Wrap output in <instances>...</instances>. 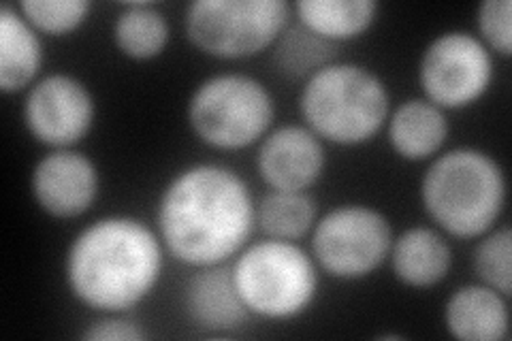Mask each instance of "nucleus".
Masks as SVG:
<instances>
[{
    "label": "nucleus",
    "mask_w": 512,
    "mask_h": 341,
    "mask_svg": "<svg viewBox=\"0 0 512 341\" xmlns=\"http://www.w3.org/2000/svg\"><path fill=\"white\" fill-rule=\"evenodd\" d=\"M256 229V201L242 175L197 162L171 177L156 209V231L175 261L192 267L231 263Z\"/></svg>",
    "instance_id": "nucleus-1"
},
{
    "label": "nucleus",
    "mask_w": 512,
    "mask_h": 341,
    "mask_svg": "<svg viewBox=\"0 0 512 341\" xmlns=\"http://www.w3.org/2000/svg\"><path fill=\"white\" fill-rule=\"evenodd\" d=\"M165 246L133 216H105L79 231L64 258L71 295L92 312L128 314L160 282Z\"/></svg>",
    "instance_id": "nucleus-2"
},
{
    "label": "nucleus",
    "mask_w": 512,
    "mask_h": 341,
    "mask_svg": "<svg viewBox=\"0 0 512 341\" xmlns=\"http://www.w3.org/2000/svg\"><path fill=\"white\" fill-rule=\"evenodd\" d=\"M421 201L440 231L457 239H478L495 229L504 214V169L476 148L444 152L423 175Z\"/></svg>",
    "instance_id": "nucleus-3"
},
{
    "label": "nucleus",
    "mask_w": 512,
    "mask_h": 341,
    "mask_svg": "<svg viewBox=\"0 0 512 341\" xmlns=\"http://www.w3.org/2000/svg\"><path fill=\"white\" fill-rule=\"evenodd\" d=\"M299 111L323 143L357 148L387 126L391 96L384 81L367 67L331 62L306 79Z\"/></svg>",
    "instance_id": "nucleus-4"
},
{
    "label": "nucleus",
    "mask_w": 512,
    "mask_h": 341,
    "mask_svg": "<svg viewBox=\"0 0 512 341\" xmlns=\"http://www.w3.org/2000/svg\"><path fill=\"white\" fill-rule=\"evenodd\" d=\"M318 265L297 241L263 239L231 261L233 282L250 316L293 320L306 314L318 297Z\"/></svg>",
    "instance_id": "nucleus-5"
},
{
    "label": "nucleus",
    "mask_w": 512,
    "mask_h": 341,
    "mask_svg": "<svg viewBox=\"0 0 512 341\" xmlns=\"http://www.w3.org/2000/svg\"><path fill=\"white\" fill-rule=\"evenodd\" d=\"M276 118L274 96L263 81L244 73L203 79L188 101V124L205 145L222 152L261 143Z\"/></svg>",
    "instance_id": "nucleus-6"
},
{
    "label": "nucleus",
    "mask_w": 512,
    "mask_h": 341,
    "mask_svg": "<svg viewBox=\"0 0 512 341\" xmlns=\"http://www.w3.org/2000/svg\"><path fill=\"white\" fill-rule=\"evenodd\" d=\"M288 24L291 7L284 0H195L184 18L190 43L218 60L259 56Z\"/></svg>",
    "instance_id": "nucleus-7"
},
{
    "label": "nucleus",
    "mask_w": 512,
    "mask_h": 341,
    "mask_svg": "<svg viewBox=\"0 0 512 341\" xmlns=\"http://www.w3.org/2000/svg\"><path fill=\"white\" fill-rule=\"evenodd\" d=\"M312 256L320 271L342 282L372 275L393 246L389 218L370 205H340L320 216L312 229Z\"/></svg>",
    "instance_id": "nucleus-8"
},
{
    "label": "nucleus",
    "mask_w": 512,
    "mask_h": 341,
    "mask_svg": "<svg viewBox=\"0 0 512 341\" xmlns=\"http://www.w3.org/2000/svg\"><path fill=\"white\" fill-rule=\"evenodd\" d=\"M495 75L493 54L472 32L448 30L431 41L419 60V86L442 111L476 105Z\"/></svg>",
    "instance_id": "nucleus-9"
},
{
    "label": "nucleus",
    "mask_w": 512,
    "mask_h": 341,
    "mask_svg": "<svg viewBox=\"0 0 512 341\" xmlns=\"http://www.w3.org/2000/svg\"><path fill=\"white\" fill-rule=\"evenodd\" d=\"M22 118L30 137L52 150H71L96 118V103L82 79L69 73L41 77L26 92Z\"/></svg>",
    "instance_id": "nucleus-10"
},
{
    "label": "nucleus",
    "mask_w": 512,
    "mask_h": 341,
    "mask_svg": "<svg viewBox=\"0 0 512 341\" xmlns=\"http://www.w3.org/2000/svg\"><path fill=\"white\" fill-rule=\"evenodd\" d=\"M30 190L47 216L71 220L84 216L99 199L101 175L86 154L52 150L32 169Z\"/></svg>",
    "instance_id": "nucleus-11"
},
{
    "label": "nucleus",
    "mask_w": 512,
    "mask_h": 341,
    "mask_svg": "<svg viewBox=\"0 0 512 341\" xmlns=\"http://www.w3.org/2000/svg\"><path fill=\"white\" fill-rule=\"evenodd\" d=\"M325 167V143L299 124L269 131L256 154V169L271 190L308 192L323 177Z\"/></svg>",
    "instance_id": "nucleus-12"
},
{
    "label": "nucleus",
    "mask_w": 512,
    "mask_h": 341,
    "mask_svg": "<svg viewBox=\"0 0 512 341\" xmlns=\"http://www.w3.org/2000/svg\"><path fill=\"white\" fill-rule=\"evenodd\" d=\"M184 310L207 333H233L252 318L237 295L231 263L195 269L184 286Z\"/></svg>",
    "instance_id": "nucleus-13"
},
{
    "label": "nucleus",
    "mask_w": 512,
    "mask_h": 341,
    "mask_svg": "<svg viewBox=\"0 0 512 341\" xmlns=\"http://www.w3.org/2000/svg\"><path fill=\"white\" fill-rule=\"evenodd\" d=\"M444 327L459 341H504L510 331L508 297L485 284L461 286L444 305Z\"/></svg>",
    "instance_id": "nucleus-14"
},
{
    "label": "nucleus",
    "mask_w": 512,
    "mask_h": 341,
    "mask_svg": "<svg viewBox=\"0 0 512 341\" xmlns=\"http://www.w3.org/2000/svg\"><path fill=\"white\" fill-rule=\"evenodd\" d=\"M391 269L408 288H434L453 267V250L444 235L429 226H412L393 237Z\"/></svg>",
    "instance_id": "nucleus-15"
},
{
    "label": "nucleus",
    "mask_w": 512,
    "mask_h": 341,
    "mask_svg": "<svg viewBox=\"0 0 512 341\" xmlns=\"http://www.w3.org/2000/svg\"><path fill=\"white\" fill-rule=\"evenodd\" d=\"M41 35L32 28L18 7L0 9V90L5 94L28 92L41 79Z\"/></svg>",
    "instance_id": "nucleus-16"
},
{
    "label": "nucleus",
    "mask_w": 512,
    "mask_h": 341,
    "mask_svg": "<svg viewBox=\"0 0 512 341\" xmlns=\"http://www.w3.org/2000/svg\"><path fill=\"white\" fill-rule=\"evenodd\" d=\"M387 133L393 152L408 162L434 158L451 133L446 111L427 99L399 103L387 120Z\"/></svg>",
    "instance_id": "nucleus-17"
},
{
    "label": "nucleus",
    "mask_w": 512,
    "mask_h": 341,
    "mask_svg": "<svg viewBox=\"0 0 512 341\" xmlns=\"http://www.w3.org/2000/svg\"><path fill=\"white\" fill-rule=\"evenodd\" d=\"M297 22L333 45L363 37L378 20L374 0H299Z\"/></svg>",
    "instance_id": "nucleus-18"
},
{
    "label": "nucleus",
    "mask_w": 512,
    "mask_h": 341,
    "mask_svg": "<svg viewBox=\"0 0 512 341\" xmlns=\"http://www.w3.org/2000/svg\"><path fill=\"white\" fill-rule=\"evenodd\" d=\"M111 37H114L122 56L146 62L158 58L167 50L171 28L163 11L154 5L139 3L128 5L120 11L114 28H111Z\"/></svg>",
    "instance_id": "nucleus-19"
},
{
    "label": "nucleus",
    "mask_w": 512,
    "mask_h": 341,
    "mask_svg": "<svg viewBox=\"0 0 512 341\" xmlns=\"http://www.w3.org/2000/svg\"><path fill=\"white\" fill-rule=\"evenodd\" d=\"M318 205L308 192L269 190L256 203V226L269 239L299 241L312 233Z\"/></svg>",
    "instance_id": "nucleus-20"
},
{
    "label": "nucleus",
    "mask_w": 512,
    "mask_h": 341,
    "mask_svg": "<svg viewBox=\"0 0 512 341\" xmlns=\"http://www.w3.org/2000/svg\"><path fill=\"white\" fill-rule=\"evenodd\" d=\"M333 50V43L320 39L312 30L297 22L293 26L288 24L276 41L274 58L280 73H284L286 77L308 79L333 62Z\"/></svg>",
    "instance_id": "nucleus-21"
},
{
    "label": "nucleus",
    "mask_w": 512,
    "mask_h": 341,
    "mask_svg": "<svg viewBox=\"0 0 512 341\" xmlns=\"http://www.w3.org/2000/svg\"><path fill=\"white\" fill-rule=\"evenodd\" d=\"M474 250V271L480 284L502 292L510 297L512 292V233L508 226L491 229L483 237H478Z\"/></svg>",
    "instance_id": "nucleus-22"
},
{
    "label": "nucleus",
    "mask_w": 512,
    "mask_h": 341,
    "mask_svg": "<svg viewBox=\"0 0 512 341\" xmlns=\"http://www.w3.org/2000/svg\"><path fill=\"white\" fill-rule=\"evenodd\" d=\"M18 9L39 35L64 37L86 24L92 3L88 0H24Z\"/></svg>",
    "instance_id": "nucleus-23"
},
{
    "label": "nucleus",
    "mask_w": 512,
    "mask_h": 341,
    "mask_svg": "<svg viewBox=\"0 0 512 341\" xmlns=\"http://www.w3.org/2000/svg\"><path fill=\"white\" fill-rule=\"evenodd\" d=\"M480 41L491 54L510 58L512 54V3L510 0H485L478 7Z\"/></svg>",
    "instance_id": "nucleus-24"
},
{
    "label": "nucleus",
    "mask_w": 512,
    "mask_h": 341,
    "mask_svg": "<svg viewBox=\"0 0 512 341\" xmlns=\"http://www.w3.org/2000/svg\"><path fill=\"white\" fill-rule=\"evenodd\" d=\"M82 337L88 341H143L148 335L126 314H105L92 322Z\"/></svg>",
    "instance_id": "nucleus-25"
}]
</instances>
